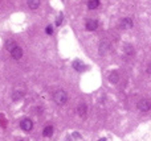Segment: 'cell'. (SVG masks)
I'll return each mask as SVG.
<instances>
[{"label":"cell","instance_id":"5b68a950","mask_svg":"<svg viewBox=\"0 0 151 141\" xmlns=\"http://www.w3.org/2000/svg\"><path fill=\"white\" fill-rule=\"evenodd\" d=\"M85 27H86V29L87 30H90V32H93V30H95L98 28V21L97 20H93V19H90V20H87L86 21V24H85Z\"/></svg>","mask_w":151,"mask_h":141},{"label":"cell","instance_id":"9a60e30c","mask_svg":"<svg viewBox=\"0 0 151 141\" xmlns=\"http://www.w3.org/2000/svg\"><path fill=\"white\" fill-rule=\"evenodd\" d=\"M5 46H7V49L11 51L13 48H15V46H17V45H16V42H15L13 40H8V41H7V45H5Z\"/></svg>","mask_w":151,"mask_h":141},{"label":"cell","instance_id":"277c9868","mask_svg":"<svg viewBox=\"0 0 151 141\" xmlns=\"http://www.w3.org/2000/svg\"><path fill=\"white\" fill-rule=\"evenodd\" d=\"M11 56L15 59H20L21 57H23V49H21L20 46H15V48L11 50Z\"/></svg>","mask_w":151,"mask_h":141},{"label":"cell","instance_id":"4fadbf2b","mask_svg":"<svg viewBox=\"0 0 151 141\" xmlns=\"http://www.w3.org/2000/svg\"><path fill=\"white\" fill-rule=\"evenodd\" d=\"M123 50H125V53H126L127 56H131V54L134 53V49H132V46H131V45H125Z\"/></svg>","mask_w":151,"mask_h":141},{"label":"cell","instance_id":"ba28073f","mask_svg":"<svg viewBox=\"0 0 151 141\" xmlns=\"http://www.w3.org/2000/svg\"><path fill=\"white\" fill-rule=\"evenodd\" d=\"M73 67L77 70V71H84V70L86 69V66H85L81 61H74L73 62Z\"/></svg>","mask_w":151,"mask_h":141},{"label":"cell","instance_id":"2e32d148","mask_svg":"<svg viewBox=\"0 0 151 141\" xmlns=\"http://www.w3.org/2000/svg\"><path fill=\"white\" fill-rule=\"evenodd\" d=\"M45 32H47L48 35H52V33H53V28L50 27V25H48V27H47V29H45Z\"/></svg>","mask_w":151,"mask_h":141},{"label":"cell","instance_id":"d6986e66","mask_svg":"<svg viewBox=\"0 0 151 141\" xmlns=\"http://www.w3.org/2000/svg\"><path fill=\"white\" fill-rule=\"evenodd\" d=\"M20 141H24V140H20Z\"/></svg>","mask_w":151,"mask_h":141},{"label":"cell","instance_id":"e0dca14e","mask_svg":"<svg viewBox=\"0 0 151 141\" xmlns=\"http://www.w3.org/2000/svg\"><path fill=\"white\" fill-rule=\"evenodd\" d=\"M61 21H62V15H60V16H58L57 21H56V24H57V25H60V24H61Z\"/></svg>","mask_w":151,"mask_h":141},{"label":"cell","instance_id":"7a4b0ae2","mask_svg":"<svg viewBox=\"0 0 151 141\" xmlns=\"http://www.w3.org/2000/svg\"><path fill=\"white\" fill-rule=\"evenodd\" d=\"M138 109L139 111H142V112H147V111H150V108H151V102L148 100V99H140L139 102H138Z\"/></svg>","mask_w":151,"mask_h":141},{"label":"cell","instance_id":"8fae6325","mask_svg":"<svg viewBox=\"0 0 151 141\" xmlns=\"http://www.w3.org/2000/svg\"><path fill=\"white\" fill-rule=\"evenodd\" d=\"M28 7L31 9H37L40 7V0H28Z\"/></svg>","mask_w":151,"mask_h":141},{"label":"cell","instance_id":"6da1fadb","mask_svg":"<svg viewBox=\"0 0 151 141\" xmlns=\"http://www.w3.org/2000/svg\"><path fill=\"white\" fill-rule=\"evenodd\" d=\"M53 100L57 104H60V106H64L68 102V95H66V92L64 90H57L53 94Z\"/></svg>","mask_w":151,"mask_h":141},{"label":"cell","instance_id":"5bb4252c","mask_svg":"<svg viewBox=\"0 0 151 141\" xmlns=\"http://www.w3.org/2000/svg\"><path fill=\"white\" fill-rule=\"evenodd\" d=\"M23 95H24L23 91H15V92H13L12 99H13V100H19L20 98H23Z\"/></svg>","mask_w":151,"mask_h":141},{"label":"cell","instance_id":"30bf717a","mask_svg":"<svg viewBox=\"0 0 151 141\" xmlns=\"http://www.w3.org/2000/svg\"><path fill=\"white\" fill-rule=\"evenodd\" d=\"M99 6V0H87V8L89 9H95Z\"/></svg>","mask_w":151,"mask_h":141},{"label":"cell","instance_id":"8992f818","mask_svg":"<svg viewBox=\"0 0 151 141\" xmlns=\"http://www.w3.org/2000/svg\"><path fill=\"white\" fill-rule=\"evenodd\" d=\"M132 20L129 19V17H126V19H122L121 20V28L122 29H130V28H132Z\"/></svg>","mask_w":151,"mask_h":141},{"label":"cell","instance_id":"ac0fdd59","mask_svg":"<svg viewBox=\"0 0 151 141\" xmlns=\"http://www.w3.org/2000/svg\"><path fill=\"white\" fill-rule=\"evenodd\" d=\"M98 141H107V140H106V138H99Z\"/></svg>","mask_w":151,"mask_h":141},{"label":"cell","instance_id":"3957f363","mask_svg":"<svg viewBox=\"0 0 151 141\" xmlns=\"http://www.w3.org/2000/svg\"><path fill=\"white\" fill-rule=\"evenodd\" d=\"M20 128L24 130V132H29L33 128V121L31 119H23L20 121Z\"/></svg>","mask_w":151,"mask_h":141},{"label":"cell","instance_id":"9c48e42d","mask_svg":"<svg viewBox=\"0 0 151 141\" xmlns=\"http://www.w3.org/2000/svg\"><path fill=\"white\" fill-rule=\"evenodd\" d=\"M42 135H44V137H50V136L53 135V127L52 125H47V127L44 128V130H42Z\"/></svg>","mask_w":151,"mask_h":141},{"label":"cell","instance_id":"7c38bea8","mask_svg":"<svg viewBox=\"0 0 151 141\" xmlns=\"http://www.w3.org/2000/svg\"><path fill=\"white\" fill-rule=\"evenodd\" d=\"M118 79H119L118 73H117V71L110 73V75H109V80H110L111 83H117V82H118Z\"/></svg>","mask_w":151,"mask_h":141},{"label":"cell","instance_id":"52a82bcc","mask_svg":"<svg viewBox=\"0 0 151 141\" xmlns=\"http://www.w3.org/2000/svg\"><path fill=\"white\" fill-rule=\"evenodd\" d=\"M77 112H78V115L81 117H85L86 116V112H87V107H86V104H79L78 106V108H77Z\"/></svg>","mask_w":151,"mask_h":141}]
</instances>
